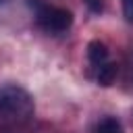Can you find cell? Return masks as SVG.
Listing matches in <instances>:
<instances>
[{
  "mask_svg": "<svg viewBox=\"0 0 133 133\" xmlns=\"http://www.w3.org/2000/svg\"><path fill=\"white\" fill-rule=\"evenodd\" d=\"M35 19H37V25L48 33H64L73 25V15L66 8L48 6V4L35 6Z\"/></svg>",
  "mask_w": 133,
  "mask_h": 133,
  "instance_id": "2",
  "label": "cell"
},
{
  "mask_svg": "<svg viewBox=\"0 0 133 133\" xmlns=\"http://www.w3.org/2000/svg\"><path fill=\"white\" fill-rule=\"evenodd\" d=\"M2 2H4V0H0V4H2Z\"/></svg>",
  "mask_w": 133,
  "mask_h": 133,
  "instance_id": "9",
  "label": "cell"
},
{
  "mask_svg": "<svg viewBox=\"0 0 133 133\" xmlns=\"http://www.w3.org/2000/svg\"><path fill=\"white\" fill-rule=\"evenodd\" d=\"M123 15L129 23H133V0H123Z\"/></svg>",
  "mask_w": 133,
  "mask_h": 133,
  "instance_id": "6",
  "label": "cell"
},
{
  "mask_svg": "<svg viewBox=\"0 0 133 133\" xmlns=\"http://www.w3.org/2000/svg\"><path fill=\"white\" fill-rule=\"evenodd\" d=\"M33 100L19 85H2L0 87V127L12 129L31 121L33 116Z\"/></svg>",
  "mask_w": 133,
  "mask_h": 133,
  "instance_id": "1",
  "label": "cell"
},
{
  "mask_svg": "<svg viewBox=\"0 0 133 133\" xmlns=\"http://www.w3.org/2000/svg\"><path fill=\"white\" fill-rule=\"evenodd\" d=\"M129 77H133V54H131V60H129Z\"/></svg>",
  "mask_w": 133,
  "mask_h": 133,
  "instance_id": "8",
  "label": "cell"
},
{
  "mask_svg": "<svg viewBox=\"0 0 133 133\" xmlns=\"http://www.w3.org/2000/svg\"><path fill=\"white\" fill-rule=\"evenodd\" d=\"M116 73H118V66H116L114 62H104L100 69H96V79H98V83H100V85L108 87V85H112V83H114Z\"/></svg>",
  "mask_w": 133,
  "mask_h": 133,
  "instance_id": "4",
  "label": "cell"
},
{
  "mask_svg": "<svg viewBox=\"0 0 133 133\" xmlns=\"http://www.w3.org/2000/svg\"><path fill=\"white\" fill-rule=\"evenodd\" d=\"M87 60H89V64H91L94 71L100 69L104 62H108V50H106V46L102 42H98V39L89 42L87 44Z\"/></svg>",
  "mask_w": 133,
  "mask_h": 133,
  "instance_id": "3",
  "label": "cell"
},
{
  "mask_svg": "<svg viewBox=\"0 0 133 133\" xmlns=\"http://www.w3.org/2000/svg\"><path fill=\"white\" fill-rule=\"evenodd\" d=\"M85 4H87L94 12H100V10L104 8V2H102V0H85Z\"/></svg>",
  "mask_w": 133,
  "mask_h": 133,
  "instance_id": "7",
  "label": "cell"
},
{
  "mask_svg": "<svg viewBox=\"0 0 133 133\" xmlns=\"http://www.w3.org/2000/svg\"><path fill=\"white\" fill-rule=\"evenodd\" d=\"M96 133H123V127H121V123L114 116H106V118L100 121Z\"/></svg>",
  "mask_w": 133,
  "mask_h": 133,
  "instance_id": "5",
  "label": "cell"
}]
</instances>
